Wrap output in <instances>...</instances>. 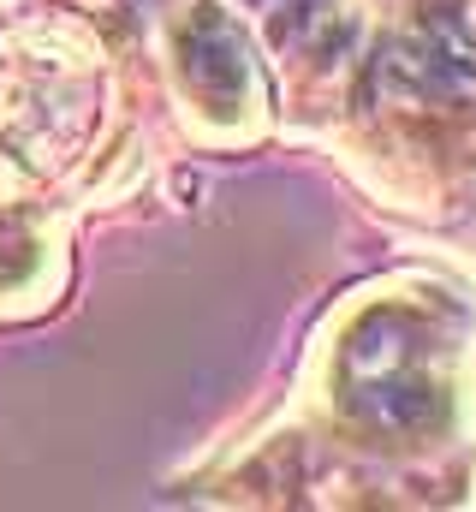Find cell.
<instances>
[{
    "label": "cell",
    "mask_w": 476,
    "mask_h": 512,
    "mask_svg": "<svg viewBox=\"0 0 476 512\" xmlns=\"http://www.w3.org/2000/svg\"><path fill=\"white\" fill-rule=\"evenodd\" d=\"M346 399L363 423L387 435H417L441 411V382L429 376L423 340L399 316H369L346 346Z\"/></svg>",
    "instance_id": "6da1fadb"
},
{
    "label": "cell",
    "mask_w": 476,
    "mask_h": 512,
    "mask_svg": "<svg viewBox=\"0 0 476 512\" xmlns=\"http://www.w3.org/2000/svg\"><path fill=\"white\" fill-rule=\"evenodd\" d=\"M185 78H191V90L209 96V102H233L238 90H244V48H238V36H233L227 18L203 12V18L185 30Z\"/></svg>",
    "instance_id": "7a4b0ae2"
}]
</instances>
